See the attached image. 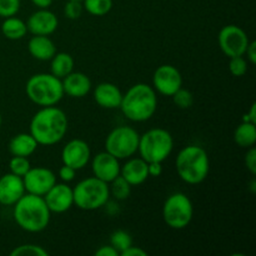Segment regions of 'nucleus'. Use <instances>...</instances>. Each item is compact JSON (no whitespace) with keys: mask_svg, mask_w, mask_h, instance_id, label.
<instances>
[{"mask_svg":"<svg viewBox=\"0 0 256 256\" xmlns=\"http://www.w3.org/2000/svg\"><path fill=\"white\" fill-rule=\"evenodd\" d=\"M68 116L62 109L44 106L34 114L30 122V134L39 145L52 146L64 139L68 132Z\"/></svg>","mask_w":256,"mask_h":256,"instance_id":"obj_1","label":"nucleus"},{"mask_svg":"<svg viewBox=\"0 0 256 256\" xmlns=\"http://www.w3.org/2000/svg\"><path fill=\"white\" fill-rule=\"evenodd\" d=\"M12 206L15 222L24 232H40L49 225L52 212L42 196L25 192Z\"/></svg>","mask_w":256,"mask_h":256,"instance_id":"obj_2","label":"nucleus"},{"mask_svg":"<svg viewBox=\"0 0 256 256\" xmlns=\"http://www.w3.org/2000/svg\"><path fill=\"white\" fill-rule=\"evenodd\" d=\"M158 108L156 92L150 85L139 82L122 94V109L125 118L135 122H142L154 116Z\"/></svg>","mask_w":256,"mask_h":256,"instance_id":"obj_3","label":"nucleus"},{"mask_svg":"<svg viewBox=\"0 0 256 256\" xmlns=\"http://www.w3.org/2000/svg\"><path fill=\"white\" fill-rule=\"evenodd\" d=\"M175 166L182 182L190 185H198L209 175V155L206 150L199 145H188L178 154Z\"/></svg>","mask_w":256,"mask_h":256,"instance_id":"obj_4","label":"nucleus"},{"mask_svg":"<svg viewBox=\"0 0 256 256\" xmlns=\"http://www.w3.org/2000/svg\"><path fill=\"white\" fill-rule=\"evenodd\" d=\"M28 98L39 106H54L64 96L62 79L50 72H40L29 78L25 85Z\"/></svg>","mask_w":256,"mask_h":256,"instance_id":"obj_5","label":"nucleus"},{"mask_svg":"<svg viewBox=\"0 0 256 256\" xmlns=\"http://www.w3.org/2000/svg\"><path fill=\"white\" fill-rule=\"evenodd\" d=\"M174 149V139L168 130L162 128L148 130L140 135L138 152L146 162H162Z\"/></svg>","mask_w":256,"mask_h":256,"instance_id":"obj_6","label":"nucleus"},{"mask_svg":"<svg viewBox=\"0 0 256 256\" xmlns=\"http://www.w3.org/2000/svg\"><path fill=\"white\" fill-rule=\"evenodd\" d=\"M74 205L85 212L100 209L110 198L109 184L98 178L92 176L82 180L72 189Z\"/></svg>","mask_w":256,"mask_h":256,"instance_id":"obj_7","label":"nucleus"},{"mask_svg":"<svg viewBox=\"0 0 256 256\" xmlns=\"http://www.w3.org/2000/svg\"><path fill=\"white\" fill-rule=\"evenodd\" d=\"M194 216L192 202L184 192H174L165 200L162 206V219L174 230L185 229Z\"/></svg>","mask_w":256,"mask_h":256,"instance_id":"obj_8","label":"nucleus"},{"mask_svg":"<svg viewBox=\"0 0 256 256\" xmlns=\"http://www.w3.org/2000/svg\"><path fill=\"white\" fill-rule=\"evenodd\" d=\"M140 135L134 128L122 125L109 132L105 139V152L116 159H129L138 152Z\"/></svg>","mask_w":256,"mask_h":256,"instance_id":"obj_9","label":"nucleus"},{"mask_svg":"<svg viewBox=\"0 0 256 256\" xmlns=\"http://www.w3.org/2000/svg\"><path fill=\"white\" fill-rule=\"evenodd\" d=\"M219 46L228 58L244 56L250 40L244 29L234 24L222 28L218 36Z\"/></svg>","mask_w":256,"mask_h":256,"instance_id":"obj_10","label":"nucleus"},{"mask_svg":"<svg viewBox=\"0 0 256 256\" xmlns=\"http://www.w3.org/2000/svg\"><path fill=\"white\" fill-rule=\"evenodd\" d=\"M182 86V76L179 70L169 64L160 65L152 75V88L164 96H172Z\"/></svg>","mask_w":256,"mask_h":256,"instance_id":"obj_11","label":"nucleus"},{"mask_svg":"<svg viewBox=\"0 0 256 256\" xmlns=\"http://www.w3.org/2000/svg\"><path fill=\"white\" fill-rule=\"evenodd\" d=\"M22 182L26 192L44 196L56 182V176L48 168H30L29 172L22 176Z\"/></svg>","mask_w":256,"mask_h":256,"instance_id":"obj_12","label":"nucleus"},{"mask_svg":"<svg viewBox=\"0 0 256 256\" xmlns=\"http://www.w3.org/2000/svg\"><path fill=\"white\" fill-rule=\"evenodd\" d=\"M92 158V150L89 144L82 139H72L62 148V164L72 168L78 172L84 169L90 162Z\"/></svg>","mask_w":256,"mask_h":256,"instance_id":"obj_13","label":"nucleus"},{"mask_svg":"<svg viewBox=\"0 0 256 256\" xmlns=\"http://www.w3.org/2000/svg\"><path fill=\"white\" fill-rule=\"evenodd\" d=\"M42 198L50 212L55 214H62L74 205L72 189L68 185V182H62V184L55 182L52 189Z\"/></svg>","mask_w":256,"mask_h":256,"instance_id":"obj_14","label":"nucleus"},{"mask_svg":"<svg viewBox=\"0 0 256 256\" xmlns=\"http://www.w3.org/2000/svg\"><path fill=\"white\" fill-rule=\"evenodd\" d=\"M120 164L119 159L112 156L108 152H102L92 158V170L95 178L108 182L115 179L118 175H120Z\"/></svg>","mask_w":256,"mask_h":256,"instance_id":"obj_15","label":"nucleus"},{"mask_svg":"<svg viewBox=\"0 0 256 256\" xmlns=\"http://www.w3.org/2000/svg\"><path fill=\"white\" fill-rule=\"evenodd\" d=\"M58 24L59 20L54 12L48 9H39L30 15L26 22V28L28 32L32 35L49 36L58 29Z\"/></svg>","mask_w":256,"mask_h":256,"instance_id":"obj_16","label":"nucleus"},{"mask_svg":"<svg viewBox=\"0 0 256 256\" xmlns=\"http://www.w3.org/2000/svg\"><path fill=\"white\" fill-rule=\"evenodd\" d=\"M22 178L8 172L0 178V204L12 206L25 194Z\"/></svg>","mask_w":256,"mask_h":256,"instance_id":"obj_17","label":"nucleus"},{"mask_svg":"<svg viewBox=\"0 0 256 256\" xmlns=\"http://www.w3.org/2000/svg\"><path fill=\"white\" fill-rule=\"evenodd\" d=\"M64 95L70 98H84L92 90V80L86 74L80 72H72L62 79Z\"/></svg>","mask_w":256,"mask_h":256,"instance_id":"obj_18","label":"nucleus"},{"mask_svg":"<svg viewBox=\"0 0 256 256\" xmlns=\"http://www.w3.org/2000/svg\"><path fill=\"white\" fill-rule=\"evenodd\" d=\"M120 175L132 186L142 185L149 178L148 162L142 158H129V160L120 168Z\"/></svg>","mask_w":256,"mask_h":256,"instance_id":"obj_19","label":"nucleus"},{"mask_svg":"<svg viewBox=\"0 0 256 256\" xmlns=\"http://www.w3.org/2000/svg\"><path fill=\"white\" fill-rule=\"evenodd\" d=\"M122 92L112 82H100L94 90V100L99 106L104 109H116L120 108Z\"/></svg>","mask_w":256,"mask_h":256,"instance_id":"obj_20","label":"nucleus"},{"mask_svg":"<svg viewBox=\"0 0 256 256\" xmlns=\"http://www.w3.org/2000/svg\"><path fill=\"white\" fill-rule=\"evenodd\" d=\"M28 50L34 59L48 62L56 54L54 42L46 35H34L28 42Z\"/></svg>","mask_w":256,"mask_h":256,"instance_id":"obj_21","label":"nucleus"},{"mask_svg":"<svg viewBox=\"0 0 256 256\" xmlns=\"http://www.w3.org/2000/svg\"><path fill=\"white\" fill-rule=\"evenodd\" d=\"M39 144L30 132H20L12 138L9 142V152L12 156L28 158L35 152Z\"/></svg>","mask_w":256,"mask_h":256,"instance_id":"obj_22","label":"nucleus"},{"mask_svg":"<svg viewBox=\"0 0 256 256\" xmlns=\"http://www.w3.org/2000/svg\"><path fill=\"white\" fill-rule=\"evenodd\" d=\"M2 32L6 39L20 40L26 35V22L16 16L5 18L2 24Z\"/></svg>","mask_w":256,"mask_h":256,"instance_id":"obj_23","label":"nucleus"},{"mask_svg":"<svg viewBox=\"0 0 256 256\" xmlns=\"http://www.w3.org/2000/svg\"><path fill=\"white\" fill-rule=\"evenodd\" d=\"M50 69H52V74L54 76L62 79L74 70V59L68 52H56L52 58Z\"/></svg>","mask_w":256,"mask_h":256,"instance_id":"obj_24","label":"nucleus"},{"mask_svg":"<svg viewBox=\"0 0 256 256\" xmlns=\"http://www.w3.org/2000/svg\"><path fill=\"white\" fill-rule=\"evenodd\" d=\"M234 140L240 148L249 149L254 146L256 142V126L252 122H242L239 126L235 129Z\"/></svg>","mask_w":256,"mask_h":256,"instance_id":"obj_25","label":"nucleus"},{"mask_svg":"<svg viewBox=\"0 0 256 256\" xmlns=\"http://www.w3.org/2000/svg\"><path fill=\"white\" fill-rule=\"evenodd\" d=\"M109 190L110 195L115 198L118 200H125L129 198L130 192H132V185L122 176V175H118L112 182H109Z\"/></svg>","mask_w":256,"mask_h":256,"instance_id":"obj_26","label":"nucleus"},{"mask_svg":"<svg viewBox=\"0 0 256 256\" xmlns=\"http://www.w3.org/2000/svg\"><path fill=\"white\" fill-rule=\"evenodd\" d=\"M84 9L94 16H104L112 10V0H82Z\"/></svg>","mask_w":256,"mask_h":256,"instance_id":"obj_27","label":"nucleus"},{"mask_svg":"<svg viewBox=\"0 0 256 256\" xmlns=\"http://www.w3.org/2000/svg\"><path fill=\"white\" fill-rule=\"evenodd\" d=\"M110 245L119 252V255L122 254L124 250H126L130 245H132V239L130 236L129 232H126L125 230H116L110 236Z\"/></svg>","mask_w":256,"mask_h":256,"instance_id":"obj_28","label":"nucleus"},{"mask_svg":"<svg viewBox=\"0 0 256 256\" xmlns=\"http://www.w3.org/2000/svg\"><path fill=\"white\" fill-rule=\"evenodd\" d=\"M12 256H48L49 252L40 245L35 244H24L16 246L12 252Z\"/></svg>","mask_w":256,"mask_h":256,"instance_id":"obj_29","label":"nucleus"},{"mask_svg":"<svg viewBox=\"0 0 256 256\" xmlns=\"http://www.w3.org/2000/svg\"><path fill=\"white\" fill-rule=\"evenodd\" d=\"M30 162L28 158L24 156H12L9 162V169L10 172L22 178L30 169Z\"/></svg>","mask_w":256,"mask_h":256,"instance_id":"obj_30","label":"nucleus"},{"mask_svg":"<svg viewBox=\"0 0 256 256\" xmlns=\"http://www.w3.org/2000/svg\"><path fill=\"white\" fill-rule=\"evenodd\" d=\"M172 102L180 109H189L192 104H194V96H192V92L188 89L180 88L175 94H172Z\"/></svg>","mask_w":256,"mask_h":256,"instance_id":"obj_31","label":"nucleus"},{"mask_svg":"<svg viewBox=\"0 0 256 256\" xmlns=\"http://www.w3.org/2000/svg\"><path fill=\"white\" fill-rule=\"evenodd\" d=\"M248 66H249V62L244 56L230 58L229 70L232 72V75H234V76H244L248 72Z\"/></svg>","mask_w":256,"mask_h":256,"instance_id":"obj_32","label":"nucleus"},{"mask_svg":"<svg viewBox=\"0 0 256 256\" xmlns=\"http://www.w3.org/2000/svg\"><path fill=\"white\" fill-rule=\"evenodd\" d=\"M20 10V0H0V16H15Z\"/></svg>","mask_w":256,"mask_h":256,"instance_id":"obj_33","label":"nucleus"},{"mask_svg":"<svg viewBox=\"0 0 256 256\" xmlns=\"http://www.w3.org/2000/svg\"><path fill=\"white\" fill-rule=\"evenodd\" d=\"M82 9H84V6H82V2H78V0H68L64 6V14L68 19L76 20L82 16Z\"/></svg>","mask_w":256,"mask_h":256,"instance_id":"obj_34","label":"nucleus"},{"mask_svg":"<svg viewBox=\"0 0 256 256\" xmlns=\"http://www.w3.org/2000/svg\"><path fill=\"white\" fill-rule=\"evenodd\" d=\"M245 166L249 170V172L252 175L256 174V149L254 146L249 148L245 154Z\"/></svg>","mask_w":256,"mask_h":256,"instance_id":"obj_35","label":"nucleus"},{"mask_svg":"<svg viewBox=\"0 0 256 256\" xmlns=\"http://www.w3.org/2000/svg\"><path fill=\"white\" fill-rule=\"evenodd\" d=\"M75 174H76V170L72 169V168L68 166V165L62 164V166L59 169V178L64 182H70L74 180Z\"/></svg>","mask_w":256,"mask_h":256,"instance_id":"obj_36","label":"nucleus"},{"mask_svg":"<svg viewBox=\"0 0 256 256\" xmlns=\"http://www.w3.org/2000/svg\"><path fill=\"white\" fill-rule=\"evenodd\" d=\"M162 162H148V172L149 176L159 178L162 174Z\"/></svg>","mask_w":256,"mask_h":256,"instance_id":"obj_37","label":"nucleus"},{"mask_svg":"<svg viewBox=\"0 0 256 256\" xmlns=\"http://www.w3.org/2000/svg\"><path fill=\"white\" fill-rule=\"evenodd\" d=\"M122 256H148V252L145 250H142V248L134 246V245H130L126 250L120 254Z\"/></svg>","mask_w":256,"mask_h":256,"instance_id":"obj_38","label":"nucleus"},{"mask_svg":"<svg viewBox=\"0 0 256 256\" xmlns=\"http://www.w3.org/2000/svg\"><path fill=\"white\" fill-rule=\"evenodd\" d=\"M96 256H119V252L112 246V245H104V246H100L99 249L95 252Z\"/></svg>","mask_w":256,"mask_h":256,"instance_id":"obj_39","label":"nucleus"},{"mask_svg":"<svg viewBox=\"0 0 256 256\" xmlns=\"http://www.w3.org/2000/svg\"><path fill=\"white\" fill-rule=\"evenodd\" d=\"M246 55V60L250 62V64H255L256 62V42H250L249 45L246 48V52L245 54Z\"/></svg>","mask_w":256,"mask_h":256,"instance_id":"obj_40","label":"nucleus"},{"mask_svg":"<svg viewBox=\"0 0 256 256\" xmlns=\"http://www.w3.org/2000/svg\"><path fill=\"white\" fill-rule=\"evenodd\" d=\"M242 122H252V124H256V104L252 105L249 112L244 115V119Z\"/></svg>","mask_w":256,"mask_h":256,"instance_id":"obj_41","label":"nucleus"},{"mask_svg":"<svg viewBox=\"0 0 256 256\" xmlns=\"http://www.w3.org/2000/svg\"><path fill=\"white\" fill-rule=\"evenodd\" d=\"M52 2L54 0H32V4L39 8V9H48L52 4Z\"/></svg>","mask_w":256,"mask_h":256,"instance_id":"obj_42","label":"nucleus"},{"mask_svg":"<svg viewBox=\"0 0 256 256\" xmlns=\"http://www.w3.org/2000/svg\"><path fill=\"white\" fill-rule=\"evenodd\" d=\"M255 186H256V182H255V179H252V192H255Z\"/></svg>","mask_w":256,"mask_h":256,"instance_id":"obj_43","label":"nucleus"},{"mask_svg":"<svg viewBox=\"0 0 256 256\" xmlns=\"http://www.w3.org/2000/svg\"><path fill=\"white\" fill-rule=\"evenodd\" d=\"M2 114H0V126H2Z\"/></svg>","mask_w":256,"mask_h":256,"instance_id":"obj_44","label":"nucleus"},{"mask_svg":"<svg viewBox=\"0 0 256 256\" xmlns=\"http://www.w3.org/2000/svg\"><path fill=\"white\" fill-rule=\"evenodd\" d=\"M78 2H82V0H78Z\"/></svg>","mask_w":256,"mask_h":256,"instance_id":"obj_45","label":"nucleus"}]
</instances>
